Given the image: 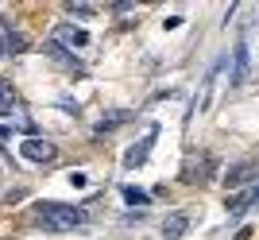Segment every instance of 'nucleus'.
Instances as JSON below:
<instances>
[{"label": "nucleus", "instance_id": "f257e3e1", "mask_svg": "<svg viewBox=\"0 0 259 240\" xmlns=\"http://www.w3.org/2000/svg\"><path fill=\"white\" fill-rule=\"evenodd\" d=\"M31 217L43 225L47 232H74L81 225H89V213L77 206H58V202H35Z\"/></svg>", "mask_w": 259, "mask_h": 240}, {"label": "nucleus", "instance_id": "f03ea898", "mask_svg": "<svg viewBox=\"0 0 259 240\" xmlns=\"http://www.w3.org/2000/svg\"><path fill=\"white\" fill-rule=\"evenodd\" d=\"M225 62H228V58H221V62H217L213 70H209V74L201 77V89H197V97H194V105H190V112H186V124H190V120H194V112H209V97H213V82H217V74H221V70H225Z\"/></svg>", "mask_w": 259, "mask_h": 240}, {"label": "nucleus", "instance_id": "7ed1b4c3", "mask_svg": "<svg viewBox=\"0 0 259 240\" xmlns=\"http://www.w3.org/2000/svg\"><path fill=\"white\" fill-rule=\"evenodd\" d=\"M20 155L27 159V163H54V159H58V147H54L51 140H35V136H27V140L20 143Z\"/></svg>", "mask_w": 259, "mask_h": 240}, {"label": "nucleus", "instance_id": "20e7f679", "mask_svg": "<svg viewBox=\"0 0 259 240\" xmlns=\"http://www.w3.org/2000/svg\"><path fill=\"white\" fill-rule=\"evenodd\" d=\"M54 43L66 47V51H81V47H89V31H81L74 23H58L54 27Z\"/></svg>", "mask_w": 259, "mask_h": 240}, {"label": "nucleus", "instance_id": "39448f33", "mask_svg": "<svg viewBox=\"0 0 259 240\" xmlns=\"http://www.w3.org/2000/svg\"><path fill=\"white\" fill-rule=\"evenodd\" d=\"M155 136H159V128H151L136 147H128V155H124V167H128V171H136V167L147 163V155H151V147H155Z\"/></svg>", "mask_w": 259, "mask_h": 240}, {"label": "nucleus", "instance_id": "423d86ee", "mask_svg": "<svg viewBox=\"0 0 259 240\" xmlns=\"http://www.w3.org/2000/svg\"><path fill=\"white\" fill-rule=\"evenodd\" d=\"M251 178H259V163H236L225 171V190H236V186L251 182Z\"/></svg>", "mask_w": 259, "mask_h": 240}, {"label": "nucleus", "instance_id": "0eeeda50", "mask_svg": "<svg viewBox=\"0 0 259 240\" xmlns=\"http://www.w3.org/2000/svg\"><path fill=\"white\" fill-rule=\"evenodd\" d=\"M186 232H190V213H170V217L162 221L159 236H162V240H182Z\"/></svg>", "mask_w": 259, "mask_h": 240}, {"label": "nucleus", "instance_id": "6e6552de", "mask_svg": "<svg viewBox=\"0 0 259 240\" xmlns=\"http://www.w3.org/2000/svg\"><path fill=\"white\" fill-rule=\"evenodd\" d=\"M27 51V39L20 31H8V23L0 20V55H23Z\"/></svg>", "mask_w": 259, "mask_h": 240}, {"label": "nucleus", "instance_id": "1a4fd4ad", "mask_svg": "<svg viewBox=\"0 0 259 240\" xmlns=\"http://www.w3.org/2000/svg\"><path fill=\"white\" fill-rule=\"evenodd\" d=\"M248 82V43H236L232 51V86H244Z\"/></svg>", "mask_w": 259, "mask_h": 240}, {"label": "nucleus", "instance_id": "9d476101", "mask_svg": "<svg viewBox=\"0 0 259 240\" xmlns=\"http://www.w3.org/2000/svg\"><path fill=\"white\" fill-rule=\"evenodd\" d=\"M43 51H47V55L54 58V62H66V66H70V74H74V77H81V62H77V58H74V51H66V47H58V43H47Z\"/></svg>", "mask_w": 259, "mask_h": 240}, {"label": "nucleus", "instance_id": "9b49d317", "mask_svg": "<svg viewBox=\"0 0 259 240\" xmlns=\"http://www.w3.org/2000/svg\"><path fill=\"white\" fill-rule=\"evenodd\" d=\"M132 112H124V109H112V112H105V116L97 120V128H93V136H108L112 128H120L124 120H128Z\"/></svg>", "mask_w": 259, "mask_h": 240}, {"label": "nucleus", "instance_id": "f8f14e48", "mask_svg": "<svg viewBox=\"0 0 259 240\" xmlns=\"http://www.w3.org/2000/svg\"><path fill=\"white\" fill-rule=\"evenodd\" d=\"M16 112V93H12L8 77H0V116H12Z\"/></svg>", "mask_w": 259, "mask_h": 240}, {"label": "nucleus", "instance_id": "ddd939ff", "mask_svg": "<svg viewBox=\"0 0 259 240\" xmlns=\"http://www.w3.org/2000/svg\"><path fill=\"white\" fill-rule=\"evenodd\" d=\"M66 12H70V23L74 20H93V16H97V4H66Z\"/></svg>", "mask_w": 259, "mask_h": 240}, {"label": "nucleus", "instance_id": "4468645a", "mask_svg": "<svg viewBox=\"0 0 259 240\" xmlns=\"http://www.w3.org/2000/svg\"><path fill=\"white\" fill-rule=\"evenodd\" d=\"M124 202H128V206H147L151 197H147V190H140V186H124Z\"/></svg>", "mask_w": 259, "mask_h": 240}, {"label": "nucleus", "instance_id": "2eb2a0df", "mask_svg": "<svg viewBox=\"0 0 259 240\" xmlns=\"http://www.w3.org/2000/svg\"><path fill=\"white\" fill-rule=\"evenodd\" d=\"M23 197H27V190H12V194L4 197V202H8V206H16V202H23Z\"/></svg>", "mask_w": 259, "mask_h": 240}, {"label": "nucleus", "instance_id": "dca6fc26", "mask_svg": "<svg viewBox=\"0 0 259 240\" xmlns=\"http://www.w3.org/2000/svg\"><path fill=\"white\" fill-rule=\"evenodd\" d=\"M248 206H259V182H255V186L248 190Z\"/></svg>", "mask_w": 259, "mask_h": 240}, {"label": "nucleus", "instance_id": "f3484780", "mask_svg": "<svg viewBox=\"0 0 259 240\" xmlns=\"http://www.w3.org/2000/svg\"><path fill=\"white\" fill-rule=\"evenodd\" d=\"M0 178H4V171H0Z\"/></svg>", "mask_w": 259, "mask_h": 240}]
</instances>
